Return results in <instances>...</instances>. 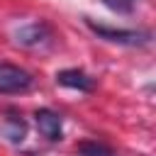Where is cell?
Returning a JSON list of instances; mask_svg holds the SVG:
<instances>
[{
  "label": "cell",
  "instance_id": "1",
  "mask_svg": "<svg viewBox=\"0 0 156 156\" xmlns=\"http://www.w3.org/2000/svg\"><path fill=\"white\" fill-rule=\"evenodd\" d=\"M85 24L98 34V39H105L110 44H119V46H149L151 44V32L146 29H117V27H107V24H95L93 20L85 17Z\"/></svg>",
  "mask_w": 156,
  "mask_h": 156
},
{
  "label": "cell",
  "instance_id": "2",
  "mask_svg": "<svg viewBox=\"0 0 156 156\" xmlns=\"http://www.w3.org/2000/svg\"><path fill=\"white\" fill-rule=\"evenodd\" d=\"M34 88V76L15 63L0 61V93L2 95H17Z\"/></svg>",
  "mask_w": 156,
  "mask_h": 156
},
{
  "label": "cell",
  "instance_id": "3",
  "mask_svg": "<svg viewBox=\"0 0 156 156\" xmlns=\"http://www.w3.org/2000/svg\"><path fill=\"white\" fill-rule=\"evenodd\" d=\"M51 39H54V32L46 22H29V24H24L15 32V41L20 46H27V49L46 46Z\"/></svg>",
  "mask_w": 156,
  "mask_h": 156
},
{
  "label": "cell",
  "instance_id": "4",
  "mask_svg": "<svg viewBox=\"0 0 156 156\" xmlns=\"http://www.w3.org/2000/svg\"><path fill=\"white\" fill-rule=\"evenodd\" d=\"M34 122H37V129L44 139L49 141H61L63 139V119L58 112L49 110V107H41L34 112Z\"/></svg>",
  "mask_w": 156,
  "mask_h": 156
},
{
  "label": "cell",
  "instance_id": "5",
  "mask_svg": "<svg viewBox=\"0 0 156 156\" xmlns=\"http://www.w3.org/2000/svg\"><path fill=\"white\" fill-rule=\"evenodd\" d=\"M56 83L63 85V88H71V90H78V93H90L95 90V78L80 68H63L56 73Z\"/></svg>",
  "mask_w": 156,
  "mask_h": 156
},
{
  "label": "cell",
  "instance_id": "6",
  "mask_svg": "<svg viewBox=\"0 0 156 156\" xmlns=\"http://www.w3.org/2000/svg\"><path fill=\"white\" fill-rule=\"evenodd\" d=\"M2 134H5L7 141L20 144V141H24V136H27V122H24L20 115H10V117H5V122H2Z\"/></svg>",
  "mask_w": 156,
  "mask_h": 156
},
{
  "label": "cell",
  "instance_id": "7",
  "mask_svg": "<svg viewBox=\"0 0 156 156\" xmlns=\"http://www.w3.org/2000/svg\"><path fill=\"white\" fill-rule=\"evenodd\" d=\"M76 154L78 156H115V149L102 144V141H95V139H85L76 146Z\"/></svg>",
  "mask_w": 156,
  "mask_h": 156
},
{
  "label": "cell",
  "instance_id": "8",
  "mask_svg": "<svg viewBox=\"0 0 156 156\" xmlns=\"http://www.w3.org/2000/svg\"><path fill=\"white\" fill-rule=\"evenodd\" d=\"M102 2H105V7H110L112 12H119V15L132 12L136 5V0H102Z\"/></svg>",
  "mask_w": 156,
  "mask_h": 156
}]
</instances>
